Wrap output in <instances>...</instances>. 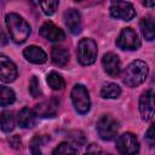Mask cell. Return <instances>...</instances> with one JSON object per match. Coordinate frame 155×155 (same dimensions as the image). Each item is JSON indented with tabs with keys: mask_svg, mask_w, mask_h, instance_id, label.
<instances>
[{
	"mask_svg": "<svg viewBox=\"0 0 155 155\" xmlns=\"http://www.w3.org/2000/svg\"><path fill=\"white\" fill-rule=\"evenodd\" d=\"M70 139H73L78 145H81L85 143V137L81 131H73L70 132Z\"/></svg>",
	"mask_w": 155,
	"mask_h": 155,
	"instance_id": "4316f807",
	"label": "cell"
},
{
	"mask_svg": "<svg viewBox=\"0 0 155 155\" xmlns=\"http://www.w3.org/2000/svg\"><path fill=\"white\" fill-rule=\"evenodd\" d=\"M64 23L71 34H79L82 29L81 15L75 8H70L64 13Z\"/></svg>",
	"mask_w": 155,
	"mask_h": 155,
	"instance_id": "4fadbf2b",
	"label": "cell"
},
{
	"mask_svg": "<svg viewBox=\"0 0 155 155\" xmlns=\"http://www.w3.org/2000/svg\"><path fill=\"white\" fill-rule=\"evenodd\" d=\"M15 99H16V94H15L13 90L0 85V107L10 105L15 102Z\"/></svg>",
	"mask_w": 155,
	"mask_h": 155,
	"instance_id": "44dd1931",
	"label": "cell"
},
{
	"mask_svg": "<svg viewBox=\"0 0 155 155\" xmlns=\"http://www.w3.org/2000/svg\"><path fill=\"white\" fill-rule=\"evenodd\" d=\"M17 121H18V125L22 128H31L35 125L36 114H35L34 110H31L29 108H23L18 113Z\"/></svg>",
	"mask_w": 155,
	"mask_h": 155,
	"instance_id": "2e32d148",
	"label": "cell"
},
{
	"mask_svg": "<svg viewBox=\"0 0 155 155\" xmlns=\"http://www.w3.org/2000/svg\"><path fill=\"white\" fill-rule=\"evenodd\" d=\"M36 114L41 117H52L56 115L58 110V101L52 98L50 101H45L35 107Z\"/></svg>",
	"mask_w": 155,
	"mask_h": 155,
	"instance_id": "9a60e30c",
	"label": "cell"
},
{
	"mask_svg": "<svg viewBox=\"0 0 155 155\" xmlns=\"http://www.w3.org/2000/svg\"><path fill=\"white\" fill-rule=\"evenodd\" d=\"M8 143L13 149H19L21 145H22V139L18 134H15V136H11L8 138Z\"/></svg>",
	"mask_w": 155,
	"mask_h": 155,
	"instance_id": "f1b7e54d",
	"label": "cell"
},
{
	"mask_svg": "<svg viewBox=\"0 0 155 155\" xmlns=\"http://www.w3.org/2000/svg\"><path fill=\"white\" fill-rule=\"evenodd\" d=\"M23 56L25 57L27 61H29L30 63H34V64H42L47 61L46 52L41 47L35 46V45L25 47L23 51Z\"/></svg>",
	"mask_w": 155,
	"mask_h": 155,
	"instance_id": "5bb4252c",
	"label": "cell"
},
{
	"mask_svg": "<svg viewBox=\"0 0 155 155\" xmlns=\"http://www.w3.org/2000/svg\"><path fill=\"white\" fill-rule=\"evenodd\" d=\"M0 128L6 133H10V132L13 131V128H15V116H13L12 111L5 110L0 114Z\"/></svg>",
	"mask_w": 155,
	"mask_h": 155,
	"instance_id": "d6986e66",
	"label": "cell"
},
{
	"mask_svg": "<svg viewBox=\"0 0 155 155\" xmlns=\"http://www.w3.org/2000/svg\"><path fill=\"white\" fill-rule=\"evenodd\" d=\"M139 28H140V31L143 34V36L151 41L155 36V25H154V22L150 17H144L140 19L139 22Z\"/></svg>",
	"mask_w": 155,
	"mask_h": 155,
	"instance_id": "ac0fdd59",
	"label": "cell"
},
{
	"mask_svg": "<svg viewBox=\"0 0 155 155\" xmlns=\"http://www.w3.org/2000/svg\"><path fill=\"white\" fill-rule=\"evenodd\" d=\"M5 21L13 42L22 44L28 39L30 34V25L25 19L17 13H8L6 15Z\"/></svg>",
	"mask_w": 155,
	"mask_h": 155,
	"instance_id": "6da1fadb",
	"label": "cell"
},
{
	"mask_svg": "<svg viewBox=\"0 0 155 155\" xmlns=\"http://www.w3.org/2000/svg\"><path fill=\"white\" fill-rule=\"evenodd\" d=\"M17 67L15 63L5 54H0V80L2 82L10 84L17 78Z\"/></svg>",
	"mask_w": 155,
	"mask_h": 155,
	"instance_id": "30bf717a",
	"label": "cell"
},
{
	"mask_svg": "<svg viewBox=\"0 0 155 155\" xmlns=\"http://www.w3.org/2000/svg\"><path fill=\"white\" fill-rule=\"evenodd\" d=\"M46 80H47L48 86H50L52 90H56V91L62 90V88L64 87V85H65L64 79H63L58 73H56V71H51V73H48Z\"/></svg>",
	"mask_w": 155,
	"mask_h": 155,
	"instance_id": "7402d4cb",
	"label": "cell"
},
{
	"mask_svg": "<svg viewBox=\"0 0 155 155\" xmlns=\"http://www.w3.org/2000/svg\"><path fill=\"white\" fill-rule=\"evenodd\" d=\"M52 154L53 155H57V154H78V149L74 148V145H71L70 143L63 142L52 151Z\"/></svg>",
	"mask_w": 155,
	"mask_h": 155,
	"instance_id": "d4e9b609",
	"label": "cell"
},
{
	"mask_svg": "<svg viewBox=\"0 0 155 155\" xmlns=\"http://www.w3.org/2000/svg\"><path fill=\"white\" fill-rule=\"evenodd\" d=\"M110 15L116 19L131 21L136 16V11L131 2L120 0V1L114 2L110 6Z\"/></svg>",
	"mask_w": 155,
	"mask_h": 155,
	"instance_id": "ba28073f",
	"label": "cell"
},
{
	"mask_svg": "<svg viewBox=\"0 0 155 155\" xmlns=\"http://www.w3.org/2000/svg\"><path fill=\"white\" fill-rule=\"evenodd\" d=\"M113 1H114V2H116V1H120V0H113Z\"/></svg>",
	"mask_w": 155,
	"mask_h": 155,
	"instance_id": "d6a6232c",
	"label": "cell"
},
{
	"mask_svg": "<svg viewBox=\"0 0 155 155\" xmlns=\"http://www.w3.org/2000/svg\"><path fill=\"white\" fill-rule=\"evenodd\" d=\"M48 140L47 137H44V136H34L31 142H30V150L33 154H41V147Z\"/></svg>",
	"mask_w": 155,
	"mask_h": 155,
	"instance_id": "cb8c5ba5",
	"label": "cell"
},
{
	"mask_svg": "<svg viewBox=\"0 0 155 155\" xmlns=\"http://www.w3.org/2000/svg\"><path fill=\"white\" fill-rule=\"evenodd\" d=\"M39 4L46 16H52L58 7V0H39Z\"/></svg>",
	"mask_w": 155,
	"mask_h": 155,
	"instance_id": "603a6c76",
	"label": "cell"
},
{
	"mask_svg": "<svg viewBox=\"0 0 155 155\" xmlns=\"http://www.w3.org/2000/svg\"><path fill=\"white\" fill-rule=\"evenodd\" d=\"M140 2L147 7H153L155 4V0H140Z\"/></svg>",
	"mask_w": 155,
	"mask_h": 155,
	"instance_id": "1f68e13d",
	"label": "cell"
},
{
	"mask_svg": "<svg viewBox=\"0 0 155 155\" xmlns=\"http://www.w3.org/2000/svg\"><path fill=\"white\" fill-rule=\"evenodd\" d=\"M145 139L149 143L150 147H154L155 143V134H154V125H150V127L148 128L147 133H145Z\"/></svg>",
	"mask_w": 155,
	"mask_h": 155,
	"instance_id": "83f0119b",
	"label": "cell"
},
{
	"mask_svg": "<svg viewBox=\"0 0 155 155\" xmlns=\"http://www.w3.org/2000/svg\"><path fill=\"white\" fill-rule=\"evenodd\" d=\"M119 124L110 115H102L97 121V132L103 140H111L117 134Z\"/></svg>",
	"mask_w": 155,
	"mask_h": 155,
	"instance_id": "5b68a950",
	"label": "cell"
},
{
	"mask_svg": "<svg viewBox=\"0 0 155 155\" xmlns=\"http://www.w3.org/2000/svg\"><path fill=\"white\" fill-rule=\"evenodd\" d=\"M51 59H52L53 64H56L58 67H64L69 61V52L64 47L54 46L51 52Z\"/></svg>",
	"mask_w": 155,
	"mask_h": 155,
	"instance_id": "e0dca14e",
	"label": "cell"
},
{
	"mask_svg": "<svg viewBox=\"0 0 155 155\" xmlns=\"http://www.w3.org/2000/svg\"><path fill=\"white\" fill-rule=\"evenodd\" d=\"M75 1H81V0H75Z\"/></svg>",
	"mask_w": 155,
	"mask_h": 155,
	"instance_id": "836d02e7",
	"label": "cell"
},
{
	"mask_svg": "<svg viewBox=\"0 0 155 155\" xmlns=\"http://www.w3.org/2000/svg\"><path fill=\"white\" fill-rule=\"evenodd\" d=\"M70 97H71L73 107L79 114H86L90 110V105H91L90 94H88L87 88L84 85L81 84L74 85Z\"/></svg>",
	"mask_w": 155,
	"mask_h": 155,
	"instance_id": "277c9868",
	"label": "cell"
},
{
	"mask_svg": "<svg viewBox=\"0 0 155 155\" xmlns=\"http://www.w3.org/2000/svg\"><path fill=\"white\" fill-rule=\"evenodd\" d=\"M7 41H8V39H7L6 34H5L4 30L0 28V46H5V45L7 44Z\"/></svg>",
	"mask_w": 155,
	"mask_h": 155,
	"instance_id": "f546056e",
	"label": "cell"
},
{
	"mask_svg": "<svg viewBox=\"0 0 155 155\" xmlns=\"http://www.w3.org/2000/svg\"><path fill=\"white\" fill-rule=\"evenodd\" d=\"M154 92L151 90H148L143 92L139 98V113L143 120L150 121L154 116Z\"/></svg>",
	"mask_w": 155,
	"mask_h": 155,
	"instance_id": "9c48e42d",
	"label": "cell"
},
{
	"mask_svg": "<svg viewBox=\"0 0 155 155\" xmlns=\"http://www.w3.org/2000/svg\"><path fill=\"white\" fill-rule=\"evenodd\" d=\"M87 153H101V149L97 147V145H94V144H91L88 148H87V150H86Z\"/></svg>",
	"mask_w": 155,
	"mask_h": 155,
	"instance_id": "4dcf8cb0",
	"label": "cell"
},
{
	"mask_svg": "<svg viewBox=\"0 0 155 155\" xmlns=\"http://www.w3.org/2000/svg\"><path fill=\"white\" fill-rule=\"evenodd\" d=\"M40 34H41V36H44L48 41H53V42L62 41L65 38L64 31L61 28H58L57 25H54L52 22L44 23L40 28Z\"/></svg>",
	"mask_w": 155,
	"mask_h": 155,
	"instance_id": "7c38bea8",
	"label": "cell"
},
{
	"mask_svg": "<svg viewBox=\"0 0 155 155\" xmlns=\"http://www.w3.org/2000/svg\"><path fill=\"white\" fill-rule=\"evenodd\" d=\"M102 64L105 73L110 76H117L121 71V62L117 54L113 52H108L102 58Z\"/></svg>",
	"mask_w": 155,
	"mask_h": 155,
	"instance_id": "8fae6325",
	"label": "cell"
},
{
	"mask_svg": "<svg viewBox=\"0 0 155 155\" xmlns=\"http://www.w3.org/2000/svg\"><path fill=\"white\" fill-rule=\"evenodd\" d=\"M121 94V88L119 85L114 84V82H109L105 84L102 90H101V96L103 98H108V99H115L117 97H120Z\"/></svg>",
	"mask_w": 155,
	"mask_h": 155,
	"instance_id": "ffe728a7",
	"label": "cell"
},
{
	"mask_svg": "<svg viewBox=\"0 0 155 155\" xmlns=\"http://www.w3.org/2000/svg\"><path fill=\"white\" fill-rule=\"evenodd\" d=\"M116 149L119 150V153L125 155L137 154L139 151V143L137 137L130 132L122 133L116 139Z\"/></svg>",
	"mask_w": 155,
	"mask_h": 155,
	"instance_id": "52a82bcc",
	"label": "cell"
},
{
	"mask_svg": "<svg viewBox=\"0 0 155 155\" xmlns=\"http://www.w3.org/2000/svg\"><path fill=\"white\" fill-rule=\"evenodd\" d=\"M29 92L31 94V97L36 98L41 94V91H40V86H39V80L36 76H31L30 79V82H29Z\"/></svg>",
	"mask_w": 155,
	"mask_h": 155,
	"instance_id": "484cf974",
	"label": "cell"
},
{
	"mask_svg": "<svg viewBox=\"0 0 155 155\" xmlns=\"http://www.w3.org/2000/svg\"><path fill=\"white\" fill-rule=\"evenodd\" d=\"M97 44L93 39L85 38L78 44V61L82 65H90L96 62L97 58Z\"/></svg>",
	"mask_w": 155,
	"mask_h": 155,
	"instance_id": "3957f363",
	"label": "cell"
},
{
	"mask_svg": "<svg viewBox=\"0 0 155 155\" xmlns=\"http://www.w3.org/2000/svg\"><path fill=\"white\" fill-rule=\"evenodd\" d=\"M149 74V68L143 61H133L131 62L124 71L122 80L124 84L128 87H137L145 81Z\"/></svg>",
	"mask_w": 155,
	"mask_h": 155,
	"instance_id": "7a4b0ae2",
	"label": "cell"
},
{
	"mask_svg": "<svg viewBox=\"0 0 155 155\" xmlns=\"http://www.w3.org/2000/svg\"><path fill=\"white\" fill-rule=\"evenodd\" d=\"M116 46L121 50L134 51L139 48L140 40L138 34L132 28H124L116 39Z\"/></svg>",
	"mask_w": 155,
	"mask_h": 155,
	"instance_id": "8992f818",
	"label": "cell"
}]
</instances>
